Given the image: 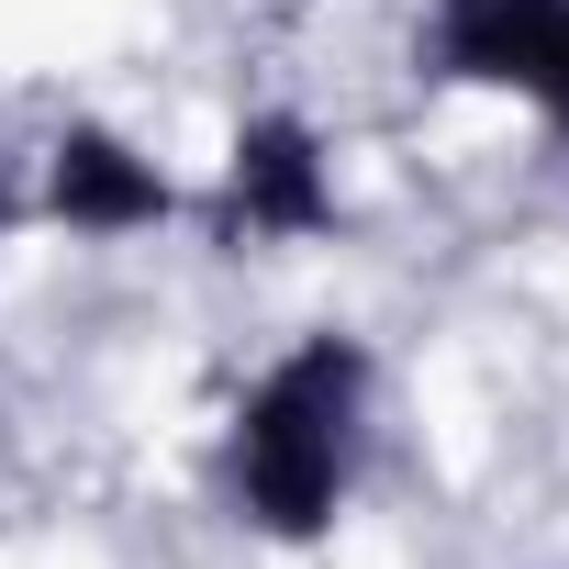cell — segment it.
<instances>
[{
	"label": "cell",
	"instance_id": "1",
	"mask_svg": "<svg viewBox=\"0 0 569 569\" xmlns=\"http://www.w3.org/2000/svg\"><path fill=\"white\" fill-rule=\"evenodd\" d=\"M358 413H369V347H358V336H302L291 358L234 402L223 480H234V513H246L268 547H313V536L347 513Z\"/></svg>",
	"mask_w": 569,
	"mask_h": 569
},
{
	"label": "cell",
	"instance_id": "5",
	"mask_svg": "<svg viewBox=\"0 0 569 569\" xmlns=\"http://www.w3.org/2000/svg\"><path fill=\"white\" fill-rule=\"evenodd\" d=\"M23 223V190H12V157H0V234H12Z\"/></svg>",
	"mask_w": 569,
	"mask_h": 569
},
{
	"label": "cell",
	"instance_id": "3",
	"mask_svg": "<svg viewBox=\"0 0 569 569\" xmlns=\"http://www.w3.org/2000/svg\"><path fill=\"white\" fill-rule=\"evenodd\" d=\"M425 68L458 90H525L569 134V0H436Z\"/></svg>",
	"mask_w": 569,
	"mask_h": 569
},
{
	"label": "cell",
	"instance_id": "4",
	"mask_svg": "<svg viewBox=\"0 0 569 569\" xmlns=\"http://www.w3.org/2000/svg\"><path fill=\"white\" fill-rule=\"evenodd\" d=\"M34 212L68 223V234H157V223L179 212V179H168L134 134H112V123H68V134L46 146V190H34Z\"/></svg>",
	"mask_w": 569,
	"mask_h": 569
},
{
	"label": "cell",
	"instance_id": "2",
	"mask_svg": "<svg viewBox=\"0 0 569 569\" xmlns=\"http://www.w3.org/2000/svg\"><path fill=\"white\" fill-rule=\"evenodd\" d=\"M212 234L223 246H313L336 234V157L302 112H246L212 179Z\"/></svg>",
	"mask_w": 569,
	"mask_h": 569
}]
</instances>
